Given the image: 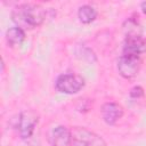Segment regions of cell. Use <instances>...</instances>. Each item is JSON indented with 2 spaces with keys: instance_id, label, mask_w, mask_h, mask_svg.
Returning <instances> with one entry per match:
<instances>
[{
  "instance_id": "obj_1",
  "label": "cell",
  "mask_w": 146,
  "mask_h": 146,
  "mask_svg": "<svg viewBox=\"0 0 146 146\" xmlns=\"http://www.w3.org/2000/svg\"><path fill=\"white\" fill-rule=\"evenodd\" d=\"M47 17V10L36 3H22L14 8L11 18L19 27H38L43 24Z\"/></svg>"
},
{
  "instance_id": "obj_2",
  "label": "cell",
  "mask_w": 146,
  "mask_h": 146,
  "mask_svg": "<svg viewBox=\"0 0 146 146\" xmlns=\"http://www.w3.org/2000/svg\"><path fill=\"white\" fill-rule=\"evenodd\" d=\"M71 146H107L103 137L84 127L71 128Z\"/></svg>"
},
{
  "instance_id": "obj_3",
  "label": "cell",
  "mask_w": 146,
  "mask_h": 146,
  "mask_svg": "<svg viewBox=\"0 0 146 146\" xmlns=\"http://www.w3.org/2000/svg\"><path fill=\"white\" fill-rule=\"evenodd\" d=\"M38 123L39 115L32 110H26L18 114L15 128L23 140H29L33 136L35 128L38 127Z\"/></svg>"
},
{
  "instance_id": "obj_4",
  "label": "cell",
  "mask_w": 146,
  "mask_h": 146,
  "mask_svg": "<svg viewBox=\"0 0 146 146\" xmlns=\"http://www.w3.org/2000/svg\"><path fill=\"white\" fill-rule=\"evenodd\" d=\"M141 66V58L140 55L122 52V55L117 59V72L124 79H133Z\"/></svg>"
},
{
  "instance_id": "obj_5",
  "label": "cell",
  "mask_w": 146,
  "mask_h": 146,
  "mask_svg": "<svg viewBox=\"0 0 146 146\" xmlns=\"http://www.w3.org/2000/svg\"><path fill=\"white\" fill-rule=\"evenodd\" d=\"M84 87V79L75 73H64L57 76L55 81V88L57 91L66 95H73L79 92Z\"/></svg>"
},
{
  "instance_id": "obj_6",
  "label": "cell",
  "mask_w": 146,
  "mask_h": 146,
  "mask_svg": "<svg viewBox=\"0 0 146 146\" xmlns=\"http://www.w3.org/2000/svg\"><path fill=\"white\" fill-rule=\"evenodd\" d=\"M100 113H102L103 120L107 124L113 125L119 121V119L122 117L123 107L120 104L115 103V102H106L102 105Z\"/></svg>"
},
{
  "instance_id": "obj_7",
  "label": "cell",
  "mask_w": 146,
  "mask_h": 146,
  "mask_svg": "<svg viewBox=\"0 0 146 146\" xmlns=\"http://www.w3.org/2000/svg\"><path fill=\"white\" fill-rule=\"evenodd\" d=\"M146 51V40L141 34H128L123 44V52L140 55Z\"/></svg>"
},
{
  "instance_id": "obj_8",
  "label": "cell",
  "mask_w": 146,
  "mask_h": 146,
  "mask_svg": "<svg viewBox=\"0 0 146 146\" xmlns=\"http://www.w3.org/2000/svg\"><path fill=\"white\" fill-rule=\"evenodd\" d=\"M50 146H71V129L65 125H57L49 137Z\"/></svg>"
},
{
  "instance_id": "obj_9",
  "label": "cell",
  "mask_w": 146,
  "mask_h": 146,
  "mask_svg": "<svg viewBox=\"0 0 146 146\" xmlns=\"http://www.w3.org/2000/svg\"><path fill=\"white\" fill-rule=\"evenodd\" d=\"M5 36H6V41H7L8 46H10V47L19 46L25 39V31H24V29L16 25V26L9 27L6 31Z\"/></svg>"
},
{
  "instance_id": "obj_10",
  "label": "cell",
  "mask_w": 146,
  "mask_h": 146,
  "mask_svg": "<svg viewBox=\"0 0 146 146\" xmlns=\"http://www.w3.org/2000/svg\"><path fill=\"white\" fill-rule=\"evenodd\" d=\"M97 15H98V13H97L96 8L90 5H82L78 9L79 21L83 24H90L91 22H94L96 19Z\"/></svg>"
},
{
  "instance_id": "obj_11",
  "label": "cell",
  "mask_w": 146,
  "mask_h": 146,
  "mask_svg": "<svg viewBox=\"0 0 146 146\" xmlns=\"http://www.w3.org/2000/svg\"><path fill=\"white\" fill-rule=\"evenodd\" d=\"M144 96V89L140 86H136L130 90V97L132 98H140Z\"/></svg>"
},
{
  "instance_id": "obj_12",
  "label": "cell",
  "mask_w": 146,
  "mask_h": 146,
  "mask_svg": "<svg viewBox=\"0 0 146 146\" xmlns=\"http://www.w3.org/2000/svg\"><path fill=\"white\" fill-rule=\"evenodd\" d=\"M140 7H141V10H143V13H144V14H146V1L141 2V3H140Z\"/></svg>"
}]
</instances>
